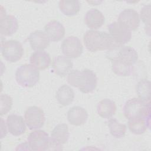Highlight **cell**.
Returning <instances> with one entry per match:
<instances>
[{
    "label": "cell",
    "instance_id": "1",
    "mask_svg": "<svg viewBox=\"0 0 151 151\" xmlns=\"http://www.w3.org/2000/svg\"><path fill=\"white\" fill-rule=\"evenodd\" d=\"M86 48L91 52L113 50L122 45L116 44L109 34L104 31L88 30L83 36Z\"/></svg>",
    "mask_w": 151,
    "mask_h": 151
},
{
    "label": "cell",
    "instance_id": "2",
    "mask_svg": "<svg viewBox=\"0 0 151 151\" xmlns=\"http://www.w3.org/2000/svg\"><path fill=\"white\" fill-rule=\"evenodd\" d=\"M68 83L79 89L83 93H89L93 91L97 86V78L96 74L91 70L83 69L71 70L67 76Z\"/></svg>",
    "mask_w": 151,
    "mask_h": 151
},
{
    "label": "cell",
    "instance_id": "3",
    "mask_svg": "<svg viewBox=\"0 0 151 151\" xmlns=\"http://www.w3.org/2000/svg\"><path fill=\"white\" fill-rule=\"evenodd\" d=\"M123 113L128 120L139 117L150 120V103H146L139 98L130 99L125 103Z\"/></svg>",
    "mask_w": 151,
    "mask_h": 151
},
{
    "label": "cell",
    "instance_id": "4",
    "mask_svg": "<svg viewBox=\"0 0 151 151\" xmlns=\"http://www.w3.org/2000/svg\"><path fill=\"white\" fill-rule=\"evenodd\" d=\"M40 72L31 64L20 65L15 72L17 83L23 87H32L39 81Z\"/></svg>",
    "mask_w": 151,
    "mask_h": 151
},
{
    "label": "cell",
    "instance_id": "5",
    "mask_svg": "<svg viewBox=\"0 0 151 151\" xmlns=\"http://www.w3.org/2000/svg\"><path fill=\"white\" fill-rule=\"evenodd\" d=\"M1 51L4 58L10 63H15L21 60L24 52L21 42L15 40L2 42Z\"/></svg>",
    "mask_w": 151,
    "mask_h": 151
},
{
    "label": "cell",
    "instance_id": "6",
    "mask_svg": "<svg viewBox=\"0 0 151 151\" xmlns=\"http://www.w3.org/2000/svg\"><path fill=\"white\" fill-rule=\"evenodd\" d=\"M107 54H108L107 57L110 60L117 59L131 67L138 60L137 52L130 46L122 45L114 50L108 51Z\"/></svg>",
    "mask_w": 151,
    "mask_h": 151
},
{
    "label": "cell",
    "instance_id": "7",
    "mask_svg": "<svg viewBox=\"0 0 151 151\" xmlns=\"http://www.w3.org/2000/svg\"><path fill=\"white\" fill-rule=\"evenodd\" d=\"M24 120L29 130H38L44 126L45 121L44 111L35 106L28 107L24 113Z\"/></svg>",
    "mask_w": 151,
    "mask_h": 151
},
{
    "label": "cell",
    "instance_id": "8",
    "mask_svg": "<svg viewBox=\"0 0 151 151\" xmlns=\"http://www.w3.org/2000/svg\"><path fill=\"white\" fill-rule=\"evenodd\" d=\"M61 51L68 58L79 57L83 52V47L78 38L69 36L65 38L61 45Z\"/></svg>",
    "mask_w": 151,
    "mask_h": 151
},
{
    "label": "cell",
    "instance_id": "9",
    "mask_svg": "<svg viewBox=\"0 0 151 151\" xmlns=\"http://www.w3.org/2000/svg\"><path fill=\"white\" fill-rule=\"evenodd\" d=\"M108 30L111 37L119 45H123L131 40V31L117 21L113 22L108 25Z\"/></svg>",
    "mask_w": 151,
    "mask_h": 151
},
{
    "label": "cell",
    "instance_id": "10",
    "mask_svg": "<svg viewBox=\"0 0 151 151\" xmlns=\"http://www.w3.org/2000/svg\"><path fill=\"white\" fill-rule=\"evenodd\" d=\"M49 140L48 134L42 130H36L31 132L27 138L30 149L36 151L47 150Z\"/></svg>",
    "mask_w": 151,
    "mask_h": 151
},
{
    "label": "cell",
    "instance_id": "11",
    "mask_svg": "<svg viewBox=\"0 0 151 151\" xmlns=\"http://www.w3.org/2000/svg\"><path fill=\"white\" fill-rule=\"evenodd\" d=\"M117 22L127 28L130 31H135L140 25L139 14L133 9H125L119 14Z\"/></svg>",
    "mask_w": 151,
    "mask_h": 151
},
{
    "label": "cell",
    "instance_id": "12",
    "mask_svg": "<svg viewBox=\"0 0 151 151\" xmlns=\"http://www.w3.org/2000/svg\"><path fill=\"white\" fill-rule=\"evenodd\" d=\"M25 120L19 115L11 114L6 118L8 130L12 135L18 136L25 132L26 125Z\"/></svg>",
    "mask_w": 151,
    "mask_h": 151
},
{
    "label": "cell",
    "instance_id": "13",
    "mask_svg": "<svg viewBox=\"0 0 151 151\" xmlns=\"http://www.w3.org/2000/svg\"><path fill=\"white\" fill-rule=\"evenodd\" d=\"M28 40L31 48L35 51H43L48 47L50 41L47 35L42 30L32 32L28 37Z\"/></svg>",
    "mask_w": 151,
    "mask_h": 151
},
{
    "label": "cell",
    "instance_id": "14",
    "mask_svg": "<svg viewBox=\"0 0 151 151\" xmlns=\"http://www.w3.org/2000/svg\"><path fill=\"white\" fill-rule=\"evenodd\" d=\"M44 32L50 41L57 42L62 40L65 35V28L63 25L57 20L51 21L44 26Z\"/></svg>",
    "mask_w": 151,
    "mask_h": 151
},
{
    "label": "cell",
    "instance_id": "15",
    "mask_svg": "<svg viewBox=\"0 0 151 151\" xmlns=\"http://www.w3.org/2000/svg\"><path fill=\"white\" fill-rule=\"evenodd\" d=\"M73 63L70 58L63 55L55 57L52 61V67L54 73L60 77H64L72 70Z\"/></svg>",
    "mask_w": 151,
    "mask_h": 151
},
{
    "label": "cell",
    "instance_id": "16",
    "mask_svg": "<svg viewBox=\"0 0 151 151\" xmlns=\"http://www.w3.org/2000/svg\"><path fill=\"white\" fill-rule=\"evenodd\" d=\"M67 120L74 126H78L84 124L87 120L88 113L85 109L80 106H73L67 111Z\"/></svg>",
    "mask_w": 151,
    "mask_h": 151
},
{
    "label": "cell",
    "instance_id": "17",
    "mask_svg": "<svg viewBox=\"0 0 151 151\" xmlns=\"http://www.w3.org/2000/svg\"><path fill=\"white\" fill-rule=\"evenodd\" d=\"M105 22V18L103 13L97 9L92 8L88 10L84 16V22L90 29L100 28Z\"/></svg>",
    "mask_w": 151,
    "mask_h": 151
},
{
    "label": "cell",
    "instance_id": "18",
    "mask_svg": "<svg viewBox=\"0 0 151 151\" xmlns=\"http://www.w3.org/2000/svg\"><path fill=\"white\" fill-rule=\"evenodd\" d=\"M18 28V20L12 15L1 17L0 32L4 36H11L17 32Z\"/></svg>",
    "mask_w": 151,
    "mask_h": 151
},
{
    "label": "cell",
    "instance_id": "19",
    "mask_svg": "<svg viewBox=\"0 0 151 151\" xmlns=\"http://www.w3.org/2000/svg\"><path fill=\"white\" fill-rule=\"evenodd\" d=\"M51 61L50 55L44 50L33 52L29 58L30 64L38 70H42L47 68Z\"/></svg>",
    "mask_w": 151,
    "mask_h": 151
},
{
    "label": "cell",
    "instance_id": "20",
    "mask_svg": "<svg viewBox=\"0 0 151 151\" xmlns=\"http://www.w3.org/2000/svg\"><path fill=\"white\" fill-rule=\"evenodd\" d=\"M98 114L104 119H110L116 111V106L114 101L104 99L99 102L97 106Z\"/></svg>",
    "mask_w": 151,
    "mask_h": 151
},
{
    "label": "cell",
    "instance_id": "21",
    "mask_svg": "<svg viewBox=\"0 0 151 151\" xmlns=\"http://www.w3.org/2000/svg\"><path fill=\"white\" fill-rule=\"evenodd\" d=\"M75 94L73 90L68 85L63 84L57 90L55 97L58 102L63 106L70 105L74 99Z\"/></svg>",
    "mask_w": 151,
    "mask_h": 151
},
{
    "label": "cell",
    "instance_id": "22",
    "mask_svg": "<svg viewBox=\"0 0 151 151\" xmlns=\"http://www.w3.org/2000/svg\"><path fill=\"white\" fill-rule=\"evenodd\" d=\"M149 127L150 120H147L142 117L133 118L128 121L129 129L132 133L135 134L144 133Z\"/></svg>",
    "mask_w": 151,
    "mask_h": 151
},
{
    "label": "cell",
    "instance_id": "23",
    "mask_svg": "<svg viewBox=\"0 0 151 151\" xmlns=\"http://www.w3.org/2000/svg\"><path fill=\"white\" fill-rule=\"evenodd\" d=\"M60 11L65 15L71 17L77 15L80 10V2L77 0H61L59 2Z\"/></svg>",
    "mask_w": 151,
    "mask_h": 151
},
{
    "label": "cell",
    "instance_id": "24",
    "mask_svg": "<svg viewBox=\"0 0 151 151\" xmlns=\"http://www.w3.org/2000/svg\"><path fill=\"white\" fill-rule=\"evenodd\" d=\"M69 136L68 126L65 123H60L55 126L51 133V138L61 145L67 142Z\"/></svg>",
    "mask_w": 151,
    "mask_h": 151
},
{
    "label": "cell",
    "instance_id": "25",
    "mask_svg": "<svg viewBox=\"0 0 151 151\" xmlns=\"http://www.w3.org/2000/svg\"><path fill=\"white\" fill-rule=\"evenodd\" d=\"M136 93L140 99L150 103V82L146 78L140 80L136 85Z\"/></svg>",
    "mask_w": 151,
    "mask_h": 151
},
{
    "label": "cell",
    "instance_id": "26",
    "mask_svg": "<svg viewBox=\"0 0 151 151\" xmlns=\"http://www.w3.org/2000/svg\"><path fill=\"white\" fill-rule=\"evenodd\" d=\"M111 134L116 138H122L124 136L126 126L120 123L116 119H110L107 122Z\"/></svg>",
    "mask_w": 151,
    "mask_h": 151
},
{
    "label": "cell",
    "instance_id": "27",
    "mask_svg": "<svg viewBox=\"0 0 151 151\" xmlns=\"http://www.w3.org/2000/svg\"><path fill=\"white\" fill-rule=\"evenodd\" d=\"M111 68L117 76L121 77L129 76L132 73V67L117 60H111Z\"/></svg>",
    "mask_w": 151,
    "mask_h": 151
},
{
    "label": "cell",
    "instance_id": "28",
    "mask_svg": "<svg viewBox=\"0 0 151 151\" xmlns=\"http://www.w3.org/2000/svg\"><path fill=\"white\" fill-rule=\"evenodd\" d=\"M12 106V99L6 94H1L0 96V114L3 116L8 113Z\"/></svg>",
    "mask_w": 151,
    "mask_h": 151
},
{
    "label": "cell",
    "instance_id": "29",
    "mask_svg": "<svg viewBox=\"0 0 151 151\" xmlns=\"http://www.w3.org/2000/svg\"><path fill=\"white\" fill-rule=\"evenodd\" d=\"M150 5L149 4L147 5L144 6L140 10V18L143 22L145 25V28L148 29V31L150 33Z\"/></svg>",
    "mask_w": 151,
    "mask_h": 151
},
{
    "label": "cell",
    "instance_id": "30",
    "mask_svg": "<svg viewBox=\"0 0 151 151\" xmlns=\"http://www.w3.org/2000/svg\"><path fill=\"white\" fill-rule=\"evenodd\" d=\"M61 144L58 143L57 142L55 141L51 137H50V140L47 147V150H60L63 149Z\"/></svg>",
    "mask_w": 151,
    "mask_h": 151
}]
</instances>
